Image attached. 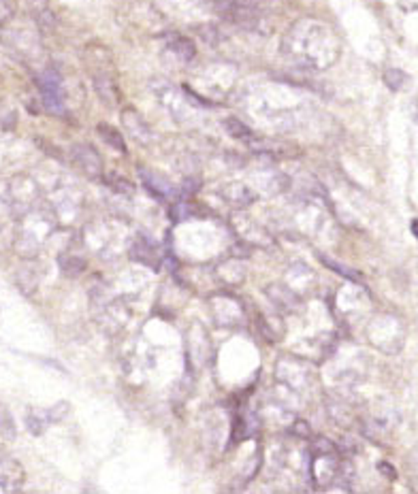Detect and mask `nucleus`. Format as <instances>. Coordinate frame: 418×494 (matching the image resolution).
<instances>
[{
    "label": "nucleus",
    "instance_id": "nucleus-1",
    "mask_svg": "<svg viewBox=\"0 0 418 494\" xmlns=\"http://www.w3.org/2000/svg\"><path fill=\"white\" fill-rule=\"evenodd\" d=\"M339 39L335 32L316 20H299L295 22L282 39V53L295 64L323 71L339 58Z\"/></svg>",
    "mask_w": 418,
    "mask_h": 494
},
{
    "label": "nucleus",
    "instance_id": "nucleus-2",
    "mask_svg": "<svg viewBox=\"0 0 418 494\" xmlns=\"http://www.w3.org/2000/svg\"><path fill=\"white\" fill-rule=\"evenodd\" d=\"M39 200V186L30 177H13L7 186V205L15 217H24L34 209Z\"/></svg>",
    "mask_w": 418,
    "mask_h": 494
},
{
    "label": "nucleus",
    "instance_id": "nucleus-3",
    "mask_svg": "<svg viewBox=\"0 0 418 494\" xmlns=\"http://www.w3.org/2000/svg\"><path fill=\"white\" fill-rule=\"evenodd\" d=\"M71 160L75 167L90 179H98L102 175V158L100 153L88 145V143H77L71 147Z\"/></svg>",
    "mask_w": 418,
    "mask_h": 494
},
{
    "label": "nucleus",
    "instance_id": "nucleus-4",
    "mask_svg": "<svg viewBox=\"0 0 418 494\" xmlns=\"http://www.w3.org/2000/svg\"><path fill=\"white\" fill-rule=\"evenodd\" d=\"M139 175H141V179H143V186L147 188V192L149 194H154L156 198H173L175 196V188L171 186V181L165 177V175H161V173H156V171H151V169H139Z\"/></svg>",
    "mask_w": 418,
    "mask_h": 494
},
{
    "label": "nucleus",
    "instance_id": "nucleus-5",
    "mask_svg": "<svg viewBox=\"0 0 418 494\" xmlns=\"http://www.w3.org/2000/svg\"><path fill=\"white\" fill-rule=\"evenodd\" d=\"M122 124L128 132V137L137 143H149L151 141V130L147 126V122L139 116V111H135L133 107H126L122 111Z\"/></svg>",
    "mask_w": 418,
    "mask_h": 494
},
{
    "label": "nucleus",
    "instance_id": "nucleus-6",
    "mask_svg": "<svg viewBox=\"0 0 418 494\" xmlns=\"http://www.w3.org/2000/svg\"><path fill=\"white\" fill-rule=\"evenodd\" d=\"M92 83H94V90L98 94V98L107 104V107H116L120 102V90H118V83L116 79L107 73V71H98L92 75Z\"/></svg>",
    "mask_w": 418,
    "mask_h": 494
},
{
    "label": "nucleus",
    "instance_id": "nucleus-7",
    "mask_svg": "<svg viewBox=\"0 0 418 494\" xmlns=\"http://www.w3.org/2000/svg\"><path fill=\"white\" fill-rule=\"evenodd\" d=\"M265 294L269 296V301H271L282 313H295L297 307H299V294H297L292 288L284 286V284H271V286H267Z\"/></svg>",
    "mask_w": 418,
    "mask_h": 494
},
{
    "label": "nucleus",
    "instance_id": "nucleus-8",
    "mask_svg": "<svg viewBox=\"0 0 418 494\" xmlns=\"http://www.w3.org/2000/svg\"><path fill=\"white\" fill-rule=\"evenodd\" d=\"M24 483V469L11 458L0 460V488L5 492H18Z\"/></svg>",
    "mask_w": 418,
    "mask_h": 494
},
{
    "label": "nucleus",
    "instance_id": "nucleus-9",
    "mask_svg": "<svg viewBox=\"0 0 418 494\" xmlns=\"http://www.w3.org/2000/svg\"><path fill=\"white\" fill-rule=\"evenodd\" d=\"M130 258L133 260H137V262H143V264H147V266H151V268H159V262H161V258H159V252H156V247H154V243H149L147 239H137L133 245H130Z\"/></svg>",
    "mask_w": 418,
    "mask_h": 494
},
{
    "label": "nucleus",
    "instance_id": "nucleus-10",
    "mask_svg": "<svg viewBox=\"0 0 418 494\" xmlns=\"http://www.w3.org/2000/svg\"><path fill=\"white\" fill-rule=\"evenodd\" d=\"M222 194H224L227 203L231 207H235V209H245V207H250L256 200L254 192L248 186H243V184H231V186H227L222 190Z\"/></svg>",
    "mask_w": 418,
    "mask_h": 494
},
{
    "label": "nucleus",
    "instance_id": "nucleus-11",
    "mask_svg": "<svg viewBox=\"0 0 418 494\" xmlns=\"http://www.w3.org/2000/svg\"><path fill=\"white\" fill-rule=\"evenodd\" d=\"M167 47L169 51L173 53L175 58H180L182 62H192L194 56H196V45L194 41H190L188 36H182V34H173L167 39Z\"/></svg>",
    "mask_w": 418,
    "mask_h": 494
},
{
    "label": "nucleus",
    "instance_id": "nucleus-12",
    "mask_svg": "<svg viewBox=\"0 0 418 494\" xmlns=\"http://www.w3.org/2000/svg\"><path fill=\"white\" fill-rule=\"evenodd\" d=\"M56 260H58V266L67 277H79L88 266L83 256H79L75 252H67V249H62Z\"/></svg>",
    "mask_w": 418,
    "mask_h": 494
},
{
    "label": "nucleus",
    "instance_id": "nucleus-13",
    "mask_svg": "<svg viewBox=\"0 0 418 494\" xmlns=\"http://www.w3.org/2000/svg\"><path fill=\"white\" fill-rule=\"evenodd\" d=\"M24 3H26V7L30 9V13L34 15L39 28L51 30V28L56 26V18H54V13H51L47 0H24Z\"/></svg>",
    "mask_w": 418,
    "mask_h": 494
},
{
    "label": "nucleus",
    "instance_id": "nucleus-14",
    "mask_svg": "<svg viewBox=\"0 0 418 494\" xmlns=\"http://www.w3.org/2000/svg\"><path fill=\"white\" fill-rule=\"evenodd\" d=\"M96 132H98V137H100L104 143H107L109 147H114L116 151H122V153L126 151V139H124V135H122L118 128L100 122V124L96 126Z\"/></svg>",
    "mask_w": 418,
    "mask_h": 494
},
{
    "label": "nucleus",
    "instance_id": "nucleus-15",
    "mask_svg": "<svg viewBox=\"0 0 418 494\" xmlns=\"http://www.w3.org/2000/svg\"><path fill=\"white\" fill-rule=\"evenodd\" d=\"M318 258H321V262H323L329 270L337 273V275H342L344 280H348V282H352V284H363V275H360L358 270H354V268H350V266H346V264H342V262H337V260H333V258H329V256H325V254H318Z\"/></svg>",
    "mask_w": 418,
    "mask_h": 494
},
{
    "label": "nucleus",
    "instance_id": "nucleus-16",
    "mask_svg": "<svg viewBox=\"0 0 418 494\" xmlns=\"http://www.w3.org/2000/svg\"><path fill=\"white\" fill-rule=\"evenodd\" d=\"M15 280H18L20 290H22L26 296H32V294H34V290H36V286H39V275H36V273H34L30 266H22V268L18 270Z\"/></svg>",
    "mask_w": 418,
    "mask_h": 494
},
{
    "label": "nucleus",
    "instance_id": "nucleus-17",
    "mask_svg": "<svg viewBox=\"0 0 418 494\" xmlns=\"http://www.w3.org/2000/svg\"><path fill=\"white\" fill-rule=\"evenodd\" d=\"M222 126H224V130H227V135L229 137H233V139H237V141H248V139H252L254 137V132H252V128L250 126H245L241 120H237V118H227L224 122H222Z\"/></svg>",
    "mask_w": 418,
    "mask_h": 494
},
{
    "label": "nucleus",
    "instance_id": "nucleus-18",
    "mask_svg": "<svg viewBox=\"0 0 418 494\" xmlns=\"http://www.w3.org/2000/svg\"><path fill=\"white\" fill-rule=\"evenodd\" d=\"M47 424H49V420H47V413H45V411H30V413L26 416V426H28V430H30L34 437H41V434L45 432V428H47Z\"/></svg>",
    "mask_w": 418,
    "mask_h": 494
},
{
    "label": "nucleus",
    "instance_id": "nucleus-19",
    "mask_svg": "<svg viewBox=\"0 0 418 494\" xmlns=\"http://www.w3.org/2000/svg\"><path fill=\"white\" fill-rule=\"evenodd\" d=\"M0 434L7 439H15L18 437V428H15V420L11 416V411L0 403Z\"/></svg>",
    "mask_w": 418,
    "mask_h": 494
},
{
    "label": "nucleus",
    "instance_id": "nucleus-20",
    "mask_svg": "<svg viewBox=\"0 0 418 494\" xmlns=\"http://www.w3.org/2000/svg\"><path fill=\"white\" fill-rule=\"evenodd\" d=\"M107 186H109L114 192L124 194V196H133V194H135V186H133L126 177L116 175V173H112V175L107 177Z\"/></svg>",
    "mask_w": 418,
    "mask_h": 494
},
{
    "label": "nucleus",
    "instance_id": "nucleus-21",
    "mask_svg": "<svg viewBox=\"0 0 418 494\" xmlns=\"http://www.w3.org/2000/svg\"><path fill=\"white\" fill-rule=\"evenodd\" d=\"M384 83H386L389 90L399 92V90L407 83V75H405L403 71H399V69H389V71L384 73Z\"/></svg>",
    "mask_w": 418,
    "mask_h": 494
},
{
    "label": "nucleus",
    "instance_id": "nucleus-22",
    "mask_svg": "<svg viewBox=\"0 0 418 494\" xmlns=\"http://www.w3.org/2000/svg\"><path fill=\"white\" fill-rule=\"evenodd\" d=\"M15 124H18V116L13 109L7 104H0V128L11 130V128H15Z\"/></svg>",
    "mask_w": 418,
    "mask_h": 494
},
{
    "label": "nucleus",
    "instance_id": "nucleus-23",
    "mask_svg": "<svg viewBox=\"0 0 418 494\" xmlns=\"http://www.w3.org/2000/svg\"><path fill=\"white\" fill-rule=\"evenodd\" d=\"M69 403L67 401H60L58 405H54V407H51V409H47L45 413H47V420H49V424L51 422H60V420H65V416L69 413Z\"/></svg>",
    "mask_w": 418,
    "mask_h": 494
},
{
    "label": "nucleus",
    "instance_id": "nucleus-24",
    "mask_svg": "<svg viewBox=\"0 0 418 494\" xmlns=\"http://www.w3.org/2000/svg\"><path fill=\"white\" fill-rule=\"evenodd\" d=\"M13 18V9L7 0H0V26H5Z\"/></svg>",
    "mask_w": 418,
    "mask_h": 494
},
{
    "label": "nucleus",
    "instance_id": "nucleus-25",
    "mask_svg": "<svg viewBox=\"0 0 418 494\" xmlns=\"http://www.w3.org/2000/svg\"><path fill=\"white\" fill-rule=\"evenodd\" d=\"M378 469H380V473H382V475H386L389 479H395V477H397L395 469H393L389 462H380V465H378Z\"/></svg>",
    "mask_w": 418,
    "mask_h": 494
},
{
    "label": "nucleus",
    "instance_id": "nucleus-26",
    "mask_svg": "<svg viewBox=\"0 0 418 494\" xmlns=\"http://www.w3.org/2000/svg\"><path fill=\"white\" fill-rule=\"evenodd\" d=\"M412 233H414V237L418 239V219H414V222H412Z\"/></svg>",
    "mask_w": 418,
    "mask_h": 494
}]
</instances>
